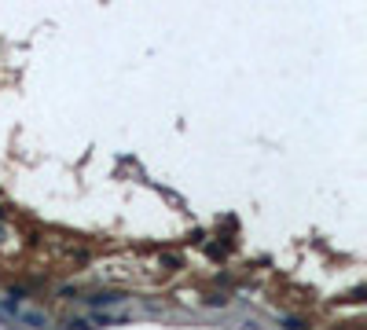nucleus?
<instances>
[{
	"label": "nucleus",
	"mask_w": 367,
	"mask_h": 330,
	"mask_svg": "<svg viewBox=\"0 0 367 330\" xmlns=\"http://www.w3.org/2000/svg\"><path fill=\"white\" fill-rule=\"evenodd\" d=\"M0 312H4V316H11L15 323H22V326H33V330H44V326H48V312L29 308V305H11V301H0Z\"/></svg>",
	"instance_id": "1"
}]
</instances>
